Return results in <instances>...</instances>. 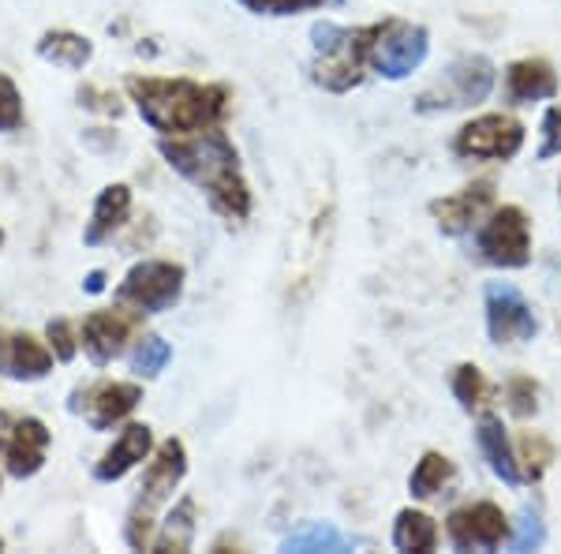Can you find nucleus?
<instances>
[{"mask_svg":"<svg viewBox=\"0 0 561 554\" xmlns=\"http://www.w3.org/2000/svg\"><path fill=\"white\" fill-rule=\"evenodd\" d=\"M161 158L169 161V169H176L184 180H192L225 222H248L251 188L243 180L240 154L221 128L161 139Z\"/></svg>","mask_w":561,"mask_h":554,"instance_id":"1","label":"nucleus"},{"mask_svg":"<svg viewBox=\"0 0 561 554\" xmlns=\"http://www.w3.org/2000/svg\"><path fill=\"white\" fill-rule=\"evenodd\" d=\"M128 94L139 116L161 139L217 128L229 113V87L195 79H131Z\"/></svg>","mask_w":561,"mask_h":554,"instance_id":"2","label":"nucleus"},{"mask_svg":"<svg viewBox=\"0 0 561 554\" xmlns=\"http://www.w3.org/2000/svg\"><path fill=\"white\" fill-rule=\"evenodd\" d=\"M333 192L322 188L307 199L300 222L293 229V244H288V267H285V296L293 299H307L319 289V281L325 274V259H330L333 248Z\"/></svg>","mask_w":561,"mask_h":554,"instance_id":"3","label":"nucleus"},{"mask_svg":"<svg viewBox=\"0 0 561 554\" xmlns=\"http://www.w3.org/2000/svg\"><path fill=\"white\" fill-rule=\"evenodd\" d=\"M314 60L311 79L330 94H348L352 87L364 83L367 49H370V26H337V23H314L311 26Z\"/></svg>","mask_w":561,"mask_h":554,"instance_id":"4","label":"nucleus"},{"mask_svg":"<svg viewBox=\"0 0 561 554\" xmlns=\"http://www.w3.org/2000/svg\"><path fill=\"white\" fill-rule=\"evenodd\" d=\"M187 476V450L180 439H165L158 450L147 457V472H142V495L135 502V510L128 517V543L135 551L150 547V532H153V513L173 498V490L180 487V479Z\"/></svg>","mask_w":561,"mask_h":554,"instance_id":"5","label":"nucleus"},{"mask_svg":"<svg viewBox=\"0 0 561 554\" xmlns=\"http://www.w3.org/2000/svg\"><path fill=\"white\" fill-rule=\"evenodd\" d=\"M431 53V34L420 23L386 20L370 26V49L367 65L382 79H409L415 68H423Z\"/></svg>","mask_w":561,"mask_h":554,"instance_id":"6","label":"nucleus"},{"mask_svg":"<svg viewBox=\"0 0 561 554\" xmlns=\"http://www.w3.org/2000/svg\"><path fill=\"white\" fill-rule=\"evenodd\" d=\"M184 278L187 274L180 262H165V259L135 262L128 274H124L121 289H116V299L139 315H161L184 296Z\"/></svg>","mask_w":561,"mask_h":554,"instance_id":"7","label":"nucleus"},{"mask_svg":"<svg viewBox=\"0 0 561 554\" xmlns=\"http://www.w3.org/2000/svg\"><path fill=\"white\" fill-rule=\"evenodd\" d=\"M494 90V65L486 57H460L446 68L442 83L423 90L415 109L420 113H434V109H465L486 102Z\"/></svg>","mask_w":561,"mask_h":554,"instance_id":"8","label":"nucleus"},{"mask_svg":"<svg viewBox=\"0 0 561 554\" xmlns=\"http://www.w3.org/2000/svg\"><path fill=\"white\" fill-rule=\"evenodd\" d=\"M524 147V124L505 113H483L454 135V154L472 161H510Z\"/></svg>","mask_w":561,"mask_h":554,"instance_id":"9","label":"nucleus"},{"mask_svg":"<svg viewBox=\"0 0 561 554\" xmlns=\"http://www.w3.org/2000/svg\"><path fill=\"white\" fill-rule=\"evenodd\" d=\"M479 256L491 267L520 270L531 262V229L520 206H497L479 229Z\"/></svg>","mask_w":561,"mask_h":554,"instance_id":"10","label":"nucleus"},{"mask_svg":"<svg viewBox=\"0 0 561 554\" xmlns=\"http://www.w3.org/2000/svg\"><path fill=\"white\" fill-rule=\"evenodd\" d=\"M486 333L494 344H524L539 333V319L517 285L494 281L486 285Z\"/></svg>","mask_w":561,"mask_h":554,"instance_id":"11","label":"nucleus"},{"mask_svg":"<svg viewBox=\"0 0 561 554\" xmlns=\"http://www.w3.org/2000/svg\"><path fill=\"white\" fill-rule=\"evenodd\" d=\"M446 532L457 551H497L510 543V517L494 502H476L449 513Z\"/></svg>","mask_w":561,"mask_h":554,"instance_id":"12","label":"nucleus"},{"mask_svg":"<svg viewBox=\"0 0 561 554\" xmlns=\"http://www.w3.org/2000/svg\"><path fill=\"white\" fill-rule=\"evenodd\" d=\"M139 312H131V307H116V312H94L90 319L83 323V330H79V349L87 352L90 363H98V368H105V363H113L116 357L124 352V344L135 330H139Z\"/></svg>","mask_w":561,"mask_h":554,"instance_id":"13","label":"nucleus"},{"mask_svg":"<svg viewBox=\"0 0 561 554\" xmlns=\"http://www.w3.org/2000/svg\"><path fill=\"white\" fill-rule=\"evenodd\" d=\"M494 206V184L491 180H476V184L460 188V192L434 199L431 217L438 222V229L446 236H465L472 233V225L483 222V214Z\"/></svg>","mask_w":561,"mask_h":554,"instance_id":"14","label":"nucleus"},{"mask_svg":"<svg viewBox=\"0 0 561 554\" xmlns=\"http://www.w3.org/2000/svg\"><path fill=\"white\" fill-rule=\"evenodd\" d=\"M79 397H83V402H76L71 408L83 412L94 431H108V427L128 420L135 408H139L142 386L139 383H98V386L83 389Z\"/></svg>","mask_w":561,"mask_h":554,"instance_id":"15","label":"nucleus"},{"mask_svg":"<svg viewBox=\"0 0 561 554\" xmlns=\"http://www.w3.org/2000/svg\"><path fill=\"white\" fill-rule=\"evenodd\" d=\"M53 349L38 341L34 333L4 330L0 333V375L15 378V383H38L53 371Z\"/></svg>","mask_w":561,"mask_h":554,"instance_id":"16","label":"nucleus"},{"mask_svg":"<svg viewBox=\"0 0 561 554\" xmlns=\"http://www.w3.org/2000/svg\"><path fill=\"white\" fill-rule=\"evenodd\" d=\"M49 427L42 420H34V416H26L12 427V434H8L4 442V465L12 472L15 479H31L34 472H42L45 465V453H49Z\"/></svg>","mask_w":561,"mask_h":554,"instance_id":"17","label":"nucleus"},{"mask_svg":"<svg viewBox=\"0 0 561 554\" xmlns=\"http://www.w3.org/2000/svg\"><path fill=\"white\" fill-rule=\"evenodd\" d=\"M153 453V434L147 423H128L116 442L102 453V461L94 465V479L102 484H113V479H124L135 465H142Z\"/></svg>","mask_w":561,"mask_h":554,"instance_id":"18","label":"nucleus"},{"mask_svg":"<svg viewBox=\"0 0 561 554\" xmlns=\"http://www.w3.org/2000/svg\"><path fill=\"white\" fill-rule=\"evenodd\" d=\"M505 94L510 102L517 105H531V102H547V98L558 94V76L547 60L539 57H524V60H513L505 68Z\"/></svg>","mask_w":561,"mask_h":554,"instance_id":"19","label":"nucleus"},{"mask_svg":"<svg viewBox=\"0 0 561 554\" xmlns=\"http://www.w3.org/2000/svg\"><path fill=\"white\" fill-rule=\"evenodd\" d=\"M131 214V188L128 184H108L98 192L94 199V211H90V222H87V233L83 240L90 248H98V244H105L108 236L121 229L124 222H128Z\"/></svg>","mask_w":561,"mask_h":554,"instance_id":"20","label":"nucleus"},{"mask_svg":"<svg viewBox=\"0 0 561 554\" xmlns=\"http://www.w3.org/2000/svg\"><path fill=\"white\" fill-rule=\"evenodd\" d=\"M476 439H479V450H483V457H486V465H491L494 476L502 479V484L517 487L524 476H520L517 450H513V442H510V431H505V423L497 420V416H483V420H479Z\"/></svg>","mask_w":561,"mask_h":554,"instance_id":"21","label":"nucleus"},{"mask_svg":"<svg viewBox=\"0 0 561 554\" xmlns=\"http://www.w3.org/2000/svg\"><path fill=\"white\" fill-rule=\"evenodd\" d=\"M38 57L53 68L83 71L94 60V42L76 31H45L38 38Z\"/></svg>","mask_w":561,"mask_h":554,"instance_id":"22","label":"nucleus"},{"mask_svg":"<svg viewBox=\"0 0 561 554\" xmlns=\"http://www.w3.org/2000/svg\"><path fill=\"white\" fill-rule=\"evenodd\" d=\"M195 513H198L195 498L184 495L173 506V513L161 521V532L150 540V547L153 551H165V554H180V551L192 547V543H195Z\"/></svg>","mask_w":561,"mask_h":554,"instance_id":"23","label":"nucleus"},{"mask_svg":"<svg viewBox=\"0 0 561 554\" xmlns=\"http://www.w3.org/2000/svg\"><path fill=\"white\" fill-rule=\"evenodd\" d=\"M393 547L412 554H431L438 547V524L423 510H401L393 521Z\"/></svg>","mask_w":561,"mask_h":554,"instance_id":"24","label":"nucleus"},{"mask_svg":"<svg viewBox=\"0 0 561 554\" xmlns=\"http://www.w3.org/2000/svg\"><path fill=\"white\" fill-rule=\"evenodd\" d=\"M457 479V468L446 453H423L420 465L412 468V479H409V490L412 498H438L446 495V487H454Z\"/></svg>","mask_w":561,"mask_h":554,"instance_id":"25","label":"nucleus"},{"mask_svg":"<svg viewBox=\"0 0 561 554\" xmlns=\"http://www.w3.org/2000/svg\"><path fill=\"white\" fill-rule=\"evenodd\" d=\"M356 540H348L341 529H333L330 521H311L304 524L300 532H293L285 540V551H296V554H314V551H352Z\"/></svg>","mask_w":561,"mask_h":554,"instance_id":"26","label":"nucleus"},{"mask_svg":"<svg viewBox=\"0 0 561 554\" xmlns=\"http://www.w3.org/2000/svg\"><path fill=\"white\" fill-rule=\"evenodd\" d=\"M454 397L465 412H479V408L491 402V383H486L483 371H479L476 363H460L454 371Z\"/></svg>","mask_w":561,"mask_h":554,"instance_id":"27","label":"nucleus"},{"mask_svg":"<svg viewBox=\"0 0 561 554\" xmlns=\"http://www.w3.org/2000/svg\"><path fill=\"white\" fill-rule=\"evenodd\" d=\"M173 360V349H169V341L153 338V333H147V338L135 341V352H131V371L142 378H153L165 371V363Z\"/></svg>","mask_w":561,"mask_h":554,"instance_id":"28","label":"nucleus"},{"mask_svg":"<svg viewBox=\"0 0 561 554\" xmlns=\"http://www.w3.org/2000/svg\"><path fill=\"white\" fill-rule=\"evenodd\" d=\"M550 461H554V446H550L542 434L528 431L520 439V450H517V465H520V476L524 479H539L542 472L550 468Z\"/></svg>","mask_w":561,"mask_h":554,"instance_id":"29","label":"nucleus"},{"mask_svg":"<svg viewBox=\"0 0 561 554\" xmlns=\"http://www.w3.org/2000/svg\"><path fill=\"white\" fill-rule=\"evenodd\" d=\"M505 402H510V412H513V416L528 420V416H536V412H539V386L531 383L528 375L510 378V386H505Z\"/></svg>","mask_w":561,"mask_h":554,"instance_id":"30","label":"nucleus"},{"mask_svg":"<svg viewBox=\"0 0 561 554\" xmlns=\"http://www.w3.org/2000/svg\"><path fill=\"white\" fill-rule=\"evenodd\" d=\"M23 128V94L12 76L0 71V132Z\"/></svg>","mask_w":561,"mask_h":554,"instance_id":"31","label":"nucleus"},{"mask_svg":"<svg viewBox=\"0 0 561 554\" xmlns=\"http://www.w3.org/2000/svg\"><path fill=\"white\" fill-rule=\"evenodd\" d=\"M240 4L255 15H300L322 4H337V0H240Z\"/></svg>","mask_w":561,"mask_h":554,"instance_id":"32","label":"nucleus"},{"mask_svg":"<svg viewBox=\"0 0 561 554\" xmlns=\"http://www.w3.org/2000/svg\"><path fill=\"white\" fill-rule=\"evenodd\" d=\"M542 540H547V532H542L539 513L531 510V506H524L520 521H517V535H510V547L513 551H539Z\"/></svg>","mask_w":561,"mask_h":554,"instance_id":"33","label":"nucleus"},{"mask_svg":"<svg viewBox=\"0 0 561 554\" xmlns=\"http://www.w3.org/2000/svg\"><path fill=\"white\" fill-rule=\"evenodd\" d=\"M45 338H49L53 357H57L60 363L76 360L79 338H76V330H71V323H68V319H53V323H49V330H45Z\"/></svg>","mask_w":561,"mask_h":554,"instance_id":"34","label":"nucleus"},{"mask_svg":"<svg viewBox=\"0 0 561 554\" xmlns=\"http://www.w3.org/2000/svg\"><path fill=\"white\" fill-rule=\"evenodd\" d=\"M561 154V105L547 109V116H542V147H539V158H558Z\"/></svg>","mask_w":561,"mask_h":554,"instance_id":"35","label":"nucleus"},{"mask_svg":"<svg viewBox=\"0 0 561 554\" xmlns=\"http://www.w3.org/2000/svg\"><path fill=\"white\" fill-rule=\"evenodd\" d=\"M102 289H105V274L102 270H94V274L87 278V293H102Z\"/></svg>","mask_w":561,"mask_h":554,"instance_id":"36","label":"nucleus"},{"mask_svg":"<svg viewBox=\"0 0 561 554\" xmlns=\"http://www.w3.org/2000/svg\"><path fill=\"white\" fill-rule=\"evenodd\" d=\"M0 248H4V229H0Z\"/></svg>","mask_w":561,"mask_h":554,"instance_id":"37","label":"nucleus"},{"mask_svg":"<svg viewBox=\"0 0 561 554\" xmlns=\"http://www.w3.org/2000/svg\"><path fill=\"white\" fill-rule=\"evenodd\" d=\"M0 547H4V540H0Z\"/></svg>","mask_w":561,"mask_h":554,"instance_id":"38","label":"nucleus"}]
</instances>
